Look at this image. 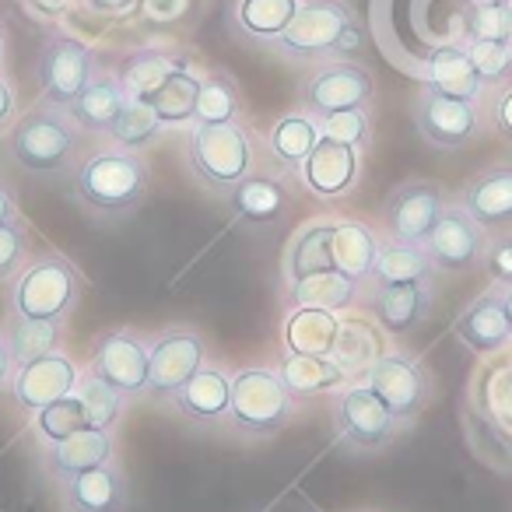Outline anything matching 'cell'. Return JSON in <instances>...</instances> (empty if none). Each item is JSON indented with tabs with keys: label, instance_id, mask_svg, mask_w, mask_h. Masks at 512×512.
Here are the masks:
<instances>
[{
	"label": "cell",
	"instance_id": "cell-1",
	"mask_svg": "<svg viewBox=\"0 0 512 512\" xmlns=\"http://www.w3.org/2000/svg\"><path fill=\"white\" fill-rule=\"evenodd\" d=\"M74 200L99 221H123L144 204L151 190V169L141 151L106 144L88 151L71 172Z\"/></svg>",
	"mask_w": 512,
	"mask_h": 512
},
{
	"label": "cell",
	"instance_id": "cell-2",
	"mask_svg": "<svg viewBox=\"0 0 512 512\" xmlns=\"http://www.w3.org/2000/svg\"><path fill=\"white\" fill-rule=\"evenodd\" d=\"M85 130L71 116V109L53 106L39 99L32 109H25L8 134L11 162L22 165L32 176H64L74 172L85 155Z\"/></svg>",
	"mask_w": 512,
	"mask_h": 512
},
{
	"label": "cell",
	"instance_id": "cell-3",
	"mask_svg": "<svg viewBox=\"0 0 512 512\" xmlns=\"http://www.w3.org/2000/svg\"><path fill=\"white\" fill-rule=\"evenodd\" d=\"M302 400L285 386L278 369L267 365H249V369L232 372V407H228L221 428L249 442L274 439L292 425Z\"/></svg>",
	"mask_w": 512,
	"mask_h": 512
},
{
	"label": "cell",
	"instance_id": "cell-4",
	"mask_svg": "<svg viewBox=\"0 0 512 512\" xmlns=\"http://www.w3.org/2000/svg\"><path fill=\"white\" fill-rule=\"evenodd\" d=\"M362 43L355 11L344 0H302L288 32L271 46L288 64H327Z\"/></svg>",
	"mask_w": 512,
	"mask_h": 512
},
{
	"label": "cell",
	"instance_id": "cell-5",
	"mask_svg": "<svg viewBox=\"0 0 512 512\" xmlns=\"http://www.w3.org/2000/svg\"><path fill=\"white\" fill-rule=\"evenodd\" d=\"M186 165L214 197H228L249 172H256V141L239 120L193 123L186 134Z\"/></svg>",
	"mask_w": 512,
	"mask_h": 512
},
{
	"label": "cell",
	"instance_id": "cell-6",
	"mask_svg": "<svg viewBox=\"0 0 512 512\" xmlns=\"http://www.w3.org/2000/svg\"><path fill=\"white\" fill-rule=\"evenodd\" d=\"M81 295H85V278L74 267L71 256L64 253H46L32 256L25 271L11 281V299L8 313L22 316V320H71L78 309Z\"/></svg>",
	"mask_w": 512,
	"mask_h": 512
},
{
	"label": "cell",
	"instance_id": "cell-7",
	"mask_svg": "<svg viewBox=\"0 0 512 512\" xmlns=\"http://www.w3.org/2000/svg\"><path fill=\"white\" fill-rule=\"evenodd\" d=\"M99 57L85 39L71 36V32L50 25L39 46L36 60V78H39V99L53 102V106L71 109L74 99L85 92L99 74Z\"/></svg>",
	"mask_w": 512,
	"mask_h": 512
},
{
	"label": "cell",
	"instance_id": "cell-8",
	"mask_svg": "<svg viewBox=\"0 0 512 512\" xmlns=\"http://www.w3.org/2000/svg\"><path fill=\"white\" fill-rule=\"evenodd\" d=\"M404 421L390 414V407L365 383H348L334 393V432L337 442L351 453H379L400 435Z\"/></svg>",
	"mask_w": 512,
	"mask_h": 512
},
{
	"label": "cell",
	"instance_id": "cell-9",
	"mask_svg": "<svg viewBox=\"0 0 512 512\" xmlns=\"http://www.w3.org/2000/svg\"><path fill=\"white\" fill-rule=\"evenodd\" d=\"M109 383L127 400L148 397V372H151V337L137 334L134 327H113L102 330L92 344L88 369Z\"/></svg>",
	"mask_w": 512,
	"mask_h": 512
},
{
	"label": "cell",
	"instance_id": "cell-10",
	"mask_svg": "<svg viewBox=\"0 0 512 512\" xmlns=\"http://www.w3.org/2000/svg\"><path fill=\"white\" fill-rule=\"evenodd\" d=\"M372 95H376V81L372 71L355 60H327V64H316L313 71L302 78L299 85V106L302 113L316 116H334L341 109H358L372 106Z\"/></svg>",
	"mask_w": 512,
	"mask_h": 512
},
{
	"label": "cell",
	"instance_id": "cell-11",
	"mask_svg": "<svg viewBox=\"0 0 512 512\" xmlns=\"http://www.w3.org/2000/svg\"><path fill=\"white\" fill-rule=\"evenodd\" d=\"M207 365V341L193 327H169L151 337L148 397L172 404L179 390Z\"/></svg>",
	"mask_w": 512,
	"mask_h": 512
},
{
	"label": "cell",
	"instance_id": "cell-12",
	"mask_svg": "<svg viewBox=\"0 0 512 512\" xmlns=\"http://www.w3.org/2000/svg\"><path fill=\"white\" fill-rule=\"evenodd\" d=\"M362 383L369 386V390L390 407L393 418L404 421V425H411L428 407V400H432V376H428L425 365L407 355V351H386V355L365 372Z\"/></svg>",
	"mask_w": 512,
	"mask_h": 512
},
{
	"label": "cell",
	"instance_id": "cell-13",
	"mask_svg": "<svg viewBox=\"0 0 512 512\" xmlns=\"http://www.w3.org/2000/svg\"><path fill=\"white\" fill-rule=\"evenodd\" d=\"M414 123L432 148L456 151L484 134V109L474 99H453V95L421 88L414 99Z\"/></svg>",
	"mask_w": 512,
	"mask_h": 512
},
{
	"label": "cell",
	"instance_id": "cell-14",
	"mask_svg": "<svg viewBox=\"0 0 512 512\" xmlns=\"http://www.w3.org/2000/svg\"><path fill=\"white\" fill-rule=\"evenodd\" d=\"M81 379H85V369H81L67 351H53V355L32 358V362L18 365L8 393L18 411L36 414V411H43V407L57 404V400L74 397Z\"/></svg>",
	"mask_w": 512,
	"mask_h": 512
},
{
	"label": "cell",
	"instance_id": "cell-15",
	"mask_svg": "<svg viewBox=\"0 0 512 512\" xmlns=\"http://www.w3.org/2000/svg\"><path fill=\"white\" fill-rule=\"evenodd\" d=\"M491 235L463 211L460 204H446V211L439 214L432 235L425 239V249L432 256L435 271L449 274H467L484 267V256H488Z\"/></svg>",
	"mask_w": 512,
	"mask_h": 512
},
{
	"label": "cell",
	"instance_id": "cell-16",
	"mask_svg": "<svg viewBox=\"0 0 512 512\" xmlns=\"http://www.w3.org/2000/svg\"><path fill=\"white\" fill-rule=\"evenodd\" d=\"M442 211H446V193H442L439 183H432V179H407L383 204L386 239L425 242Z\"/></svg>",
	"mask_w": 512,
	"mask_h": 512
},
{
	"label": "cell",
	"instance_id": "cell-17",
	"mask_svg": "<svg viewBox=\"0 0 512 512\" xmlns=\"http://www.w3.org/2000/svg\"><path fill=\"white\" fill-rule=\"evenodd\" d=\"M299 179L313 197L320 200H341L362 179V151L341 144L334 137H320V144L313 148V155L302 162Z\"/></svg>",
	"mask_w": 512,
	"mask_h": 512
},
{
	"label": "cell",
	"instance_id": "cell-18",
	"mask_svg": "<svg viewBox=\"0 0 512 512\" xmlns=\"http://www.w3.org/2000/svg\"><path fill=\"white\" fill-rule=\"evenodd\" d=\"M456 204L488 235L512 232V162H498L474 172Z\"/></svg>",
	"mask_w": 512,
	"mask_h": 512
},
{
	"label": "cell",
	"instance_id": "cell-19",
	"mask_svg": "<svg viewBox=\"0 0 512 512\" xmlns=\"http://www.w3.org/2000/svg\"><path fill=\"white\" fill-rule=\"evenodd\" d=\"M116 460V442L113 432H99V428H81L71 439L57 442V446L39 449V470L46 474L50 484H64L78 474H88L95 467H106Z\"/></svg>",
	"mask_w": 512,
	"mask_h": 512
},
{
	"label": "cell",
	"instance_id": "cell-20",
	"mask_svg": "<svg viewBox=\"0 0 512 512\" xmlns=\"http://www.w3.org/2000/svg\"><path fill=\"white\" fill-rule=\"evenodd\" d=\"M60 512H127L130 488L120 463H106L60 484Z\"/></svg>",
	"mask_w": 512,
	"mask_h": 512
},
{
	"label": "cell",
	"instance_id": "cell-21",
	"mask_svg": "<svg viewBox=\"0 0 512 512\" xmlns=\"http://www.w3.org/2000/svg\"><path fill=\"white\" fill-rule=\"evenodd\" d=\"M453 334L467 344L474 355H491V351L505 348L512 341V316L505 309L502 288H488L481 292L453 323Z\"/></svg>",
	"mask_w": 512,
	"mask_h": 512
},
{
	"label": "cell",
	"instance_id": "cell-22",
	"mask_svg": "<svg viewBox=\"0 0 512 512\" xmlns=\"http://www.w3.org/2000/svg\"><path fill=\"white\" fill-rule=\"evenodd\" d=\"M232 407V372L207 362L183 390L172 397V411L197 428H214Z\"/></svg>",
	"mask_w": 512,
	"mask_h": 512
},
{
	"label": "cell",
	"instance_id": "cell-23",
	"mask_svg": "<svg viewBox=\"0 0 512 512\" xmlns=\"http://www.w3.org/2000/svg\"><path fill=\"white\" fill-rule=\"evenodd\" d=\"M432 281H418V285H397V288H372L365 309L369 316L393 337H404L418 330L432 313Z\"/></svg>",
	"mask_w": 512,
	"mask_h": 512
},
{
	"label": "cell",
	"instance_id": "cell-24",
	"mask_svg": "<svg viewBox=\"0 0 512 512\" xmlns=\"http://www.w3.org/2000/svg\"><path fill=\"white\" fill-rule=\"evenodd\" d=\"M225 200H228L232 218L246 228L278 225V221L288 214V207H292V193H288L285 179L264 176V172H249Z\"/></svg>",
	"mask_w": 512,
	"mask_h": 512
},
{
	"label": "cell",
	"instance_id": "cell-25",
	"mask_svg": "<svg viewBox=\"0 0 512 512\" xmlns=\"http://www.w3.org/2000/svg\"><path fill=\"white\" fill-rule=\"evenodd\" d=\"M421 88L474 102H481L484 95V81L477 74L474 60H470V50L460 43L439 46V50L428 53L425 64H421Z\"/></svg>",
	"mask_w": 512,
	"mask_h": 512
},
{
	"label": "cell",
	"instance_id": "cell-26",
	"mask_svg": "<svg viewBox=\"0 0 512 512\" xmlns=\"http://www.w3.org/2000/svg\"><path fill=\"white\" fill-rule=\"evenodd\" d=\"M299 8L302 0H232L228 22H232V32L239 39L271 50L288 32V25L295 22Z\"/></svg>",
	"mask_w": 512,
	"mask_h": 512
},
{
	"label": "cell",
	"instance_id": "cell-27",
	"mask_svg": "<svg viewBox=\"0 0 512 512\" xmlns=\"http://www.w3.org/2000/svg\"><path fill=\"white\" fill-rule=\"evenodd\" d=\"M127 102L130 99H127V92H123L116 71H106V67H102V71L95 74L92 85L74 99L71 116L78 120V127L85 130L88 137H106L109 130L116 127V120L123 116Z\"/></svg>",
	"mask_w": 512,
	"mask_h": 512
},
{
	"label": "cell",
	"instance_id": "cell-28",
	"mask_svg": "<svg viewBox=\"0 0 512 512\" xmlns=\"http://www.w3.org/2000/svg\"><path fill=\"white\" fill-rule=\"evenodd\" d=\"M341 327H344V320L334 309L295 306V309H288L285 327H281L285 351H295V355H334Z\"/></svg>",
	"mask_w": 512,
	"mask_h": 512
},
{
	"label": "cell",
	"instance_id": "cell-29",
	"mask_svg": "<svg viewBox=\"0 0 512 512\" xmlns=\"http://www.w3.org/2000/svg\"><path fill=\"white\" fill-rule=\"evenodd\" d=\"M274 369H278V376L285 379V386L302 404L313 397L337 393L351 383V379L344 376V369L330 355H295V351H285Z\"/></svg>",
	"mask_w": 512,
	"mask_h": 512
},
{
	"label": "cell",
	"instance_id": "cell-30",
	"mask_svg": "<svg viewBox=\"0 0 512 512\" xmlns=\"http://www.w3.org/2000/svg\"><path fill=\"white\" fill-rule=\"evenodd\" d=\"M179 67H186L179 57H172V53H165V50H155V46H144V50L127 53V57L116 64V78H120L130 102H148Z\"/></svg>",
	"mask_w": 512,
	"mask_h": 512
},
{
	"label": "cell",
	"instance_id": "cell-31",
	"mask_svg": "<svg viewBox=\"0 0 512 512\" xmlns=\"http://www.w3.org/2000/svg\"><path fill=\"white\" fill-rule=\"evenodd\" d=\"M435 264L428 256L425 242H400L386 239L379 246L376 271H372V288H397V285H418V281H432Z\"/></svg>",
	"mask_w": 512,
	"mask_h": 512
},
{
	"label": "cell",
	"instance_id": "cell-32",
	"mask_svg": "<svg viewBox=\"0 0 512 512\" xmlns=\"http://www.w3.org/2000/svg\"><path fill=\"white\" fill-rule=\"evenodd\" d=\"M379 246H383V239H379L376 228H369L365 221H337L334 267L365 288L372 281V271H376Z\"/></svg>",
	"mask_w": 512,
	"mask_h": 512
},
{
	"label": "cell",
	"instance_id": "cell-33",
	"mask_svg": "<svg viewBox=\"0 0 512 512\" xmlns=\"http://www.w3.org/2000/svg\"><path fill=\"white\" fill-rule=\"evenodd\" d=\"M323 130H320V120L309 113H288L281 116L278 123H274L271 130H267V151H271V158L281 165L285 172H299L302 162H306L309 155H313V148L320 144Z\"/></svg>",
	"mask_w": 512,
	"mask_h": 512
},
{
	"label": "cell",
	"instance_id": "cell-34",
	"mask_svg": "<svg viewBox=\"0 0 512 512\" xmlns=\"http://www.w3.org/2000/svg\"><path fill=\"white\" fill-rule=\"evenodd\" d=\"M334 232L337 221H313L295 235L285 253V285H295L309 274L334 271Z\"/></svg>",
	"mask_w": 512,
	"mask_h": 512
},
{
	"label": "cell",
	"instance_id": "cell-35",
	"mask_svg": "<svg viewBox=\"0 0 512 512\" xmlns=\"http://www.w3.org/2000/svg\"><path fill=\"white\" fill-rule=\"evenodd\" d=\"M358 292H362V285L351 281L348 274H341L334 267V271L309 274V278L295 281V285H285V309L316 306V309H334V313H344V309L358 306Z\"/></svg>",
	"mask_w": 512,
	"mask_h": 512
},
{
	"label": "cell",
	"instance_id": "cell-36",
	"mask_svg": "<svg viewBox=\"0 0 512 512\" xmlns=\"http://www.w3.org/2000/svg\"><path fill=\"white\" fill-rule=\"evenodd\" d=\"M4 337H8L11 351H15V362H32V358L53 355V351H64L67 341V323L64 320H22V316H11L4 323Z\"/></svg>",
	"mask_w": 512,
	"mask_h": 512
},
{
	"label": "cell",
	"instance_id": "cell-37",
	"mask_svg": "<svg viewBox=\"0 0 512 512\" xmlns=\"http://www.w3.org/2000/svg\"><path fill=\"white\" fill-rule=\"evenodd\" d=\"M200 81L204 74L190 71V67H179L155 95H151V109L158 113L162 127H186L197 116V99H200Z\"/></svg>",
	"mask_w": 512,
	"mask_h": 512
},
{
	"label": "cell",
	"instance_id": "cell-38",
	"mask_svg": "<svg viewBox=\"0 0 512 512\" xmlns=\"http://www.w3.org/2000/svg\"><path fill=\"white\" fill-rule=\"evenodd\" d=\"M383 355H386L383 344H379L376 330H372L369 323L344 320L341 337H337V348H334V355H330V358L341 365L344 376H348L351 383H362L365 372H369Z\"/></svg>",
	"mask_w": 512,
	"mask_h": 512
},
{
	"label": "cell",
	"instance_id": "cell-39",
	"mask_svg": "<svg viewBox=\"0 0 512 512\" xmlns=\"http://www.w3.org/2000/svg\"><path fill=\"white\" fill-rule=\"evenodd\" d=\"M242 116V95L232 74L225 71H207L200 81V99L193 123H235ZM190 123V127H193Z\"/></svg>",
	"mask_w": 512,
	"mask_h": 512
},
{
	"label": "cell",
	"instance_id": "cell-40",
	"mask_svg": "<svg viewBox=\"0 0 512 512\" xmlns=\"http://www.w3.org/2000/svg\"><path fill=\"white\" fill-rule=\"evenodd\" d=\"M81 428H88V418H85V404H81L78 393L32 414V439H36L39 449L71 439V435L81 432Z\"/></svg>",
	"mask_w": 512,
	"mask_h": 512
},
{
	"label": "cell",
	"instance_id": "cell-41",
	"mask_svg": "<svg viewBox=\"0 0 512 512\" xmlns=\"http://www.w3.org/2000/svg\"><path fill=\"white\" fill-rule=\"evenodd\" d=\"M78 397H81V404H85L88 428H99V432H116V425L123 421V411H127V404H130L123 393H116L113 386L102 383L92 372H85V379H81Z\"/></svg>",
	"mask_w": 512,
	"mask_h": 512
},
{
	"label": "cell",
	"instance_id": "cell-42",
	"mask_svg": "<svg viewBox=\"0 0 512 512\" xmlns=\"http://www.w3.org/2000/svg\"><path fill=\"white\" fill-rule=\"evenodd\" d=\"M162 120H158V113L151 109V102H127V109H123V116L116 120V127L109 130V144H116V148H127V151H144L148 144L158 141V134H162Z\"/></svg>",
	"mask_w": 512,
	"mask_h": 512
},
{
	"label": "cell",
	"instance_id": "cell-43",
	"mask_svg": "<svg viewBox=\"0 0 512 512\" xmlns=\"http://www.w3.org/2000/svg\"><path fill=\"white\" fill-rule=\"evenodd\" d=\"M470 60L481 74L484 88H502L512 81V43H491V39H470Z\"/></svg>",
	"mask_w": 512,
	"mask_h": 512
},
{
	"label": "cell",
	"instance_id": "cell-44",
	"mask_svg": "<svg viewBox=\"0 0 512 512\" xmlns=\"http://www.w3.org/2000/svg\"><path fill=\"white\" fill-rule=\"evenodd\" d=\"M323 137H334L341 144H351L358 151H369L372 144V109L358 106V109H341L334 116H323L320 120Z\"/></svg>",
	"mask_w": 512,
	"mask_h": 512
},
{
	"label": "cell",
	"instance_id": "cell-45",
	"mask_svg": "<svg viewBox=\"0 0 512 512\" xmlns=\"http://www.w3.org/2000/svg\"><path fill=\"white\" fill-rule=\"evenodd\" d=\"M32 260V242H29V225L22 218L0 225V285L15 281L25 271V264Z\"/></svg>",
	"mask_w": 512,
	"mask_h": 512
},
{
	"label": "cell",
	"instance_id": "cell-46",
	"mask_svg": "<svg viewBox=\"0 0 512 512\" xmlns=\"http://www.w3.org/2000/svg\"><path fill=\"white\" fill-rule=\"evenodd\" d=\"M470 39L512 43V0H477L470 15Z\"/></svg>",
	"mask_w": 512,
	"mask_h": 512
},
{
	"label": "cell",
	"instance_id": "cell-47",
	"mask_svg": "<svg viewBox=\"0 0 512 512\" xmlns=\"http://www.w3.org/2000/svg\"><path fill=\"white\" fill-rule=\"evenodd\" d=\"M484 267H488L491 281H495L498 288H509L512 285V232L491 235L488 256H484Z\"/></svg>",
	"mask_w": 512,
	"mask_h": 512
},
{
	"label": "cell",
	"instance_id": "cell-48",
	"mask_svg": "<svg viewBox=\"0 0 512 512\" xmlns=\"http://www.w3.org/2000/svg\"><path fill=\"white\" fill-rule=\"evenodd\" d=\"M491 123H495L498 137L512 141V81L502 88H495V99H491Z\"/></svg>",
	"mask_w": 512,
	"mask_h": 512
},
{
	"label": "cell",
	"instance_id": "cell-49",
	"mask_svg": "<svg viewBox=\"0 0 512 512\" xmlns=\"http://www.w3.org/2000/svg\"><path fill=\"white\" fill-rule=\"evenodd\" d=\"M15 120H18V92L8 74H0V134L15 127Z\"/></svg>",
	"mask_w": 512,
	"mask_h": 512
},
{
	"label": "cell",
	"instance_id": "cell-50",
	"mask_svg": "<svg viewBox=\"0 0 512 512\" xmlns=\"http://www.w3.org/2000/svg\"><path fill=\"white\" fill-rule=\"evenodd\" d=\"M15 369H18L15 351H11L8 337H4V330H0V393L11 386V379H15Z\"/></svg>",
	"mask_w": 512,
	"mask_h": 512
},
{
	"label": "cell",
	"instance_id": "cell-51",
	"mask_svg": "<svg viewBox=\"0 0 512 512\" xmlns=\"http://www.w3.org/2000/svg\"><path fill=\"white\" fill-rule=\"evenodd\" d=\"M32 11H36L39 18H46V22H53V18H60L64 11H71L74 0H25Z\"/></svg>",
	"mask_w": 512,
	"mask_h": 512
},
{
	"label": "cell",
	"instance_id": "cell-52",
	"mask_svg": "<svg viewBox=\"0 0 512 512\" xmlns=\"http://www.w3.org/2000/svg\"><path fill=\"white\" fill-rule=\"evenodd\" d=\"M18 218V207H15V197H11L8 186H0V225H8V221Z\"/></svg>",
	"mask_w": 512,
	"mask_h": 512
},
{
	"label": "cell",
	"instance_id": "cell-53",
	"mask_svg": "<svg viewBox=\"0 0 512 512\" xmlns=\"http://www.w3.org/2000/svg\"><path fill=\"white\" fill-rule=\"evenodd\" d=\"M8 71V29H4V18H0V74Z\"/></svg>",
	"mask_w": 512,
	"mask_h": 512
},
{
	"label": "cell",
	"instance_id": "cell-54",
	"mask_svg": "<svg viewBox=\"0 0 512 512\" xmlns=\"http://www.w3.org/2000/svg\"><path fill=\"white\" fill-rule=\"evenodd\" d=\"M502 299H505V309H509V316H512V285L502 288Z\"/></svg>",
	"mask_w": 512,
	"mask_h": 512
}]
</instances>
